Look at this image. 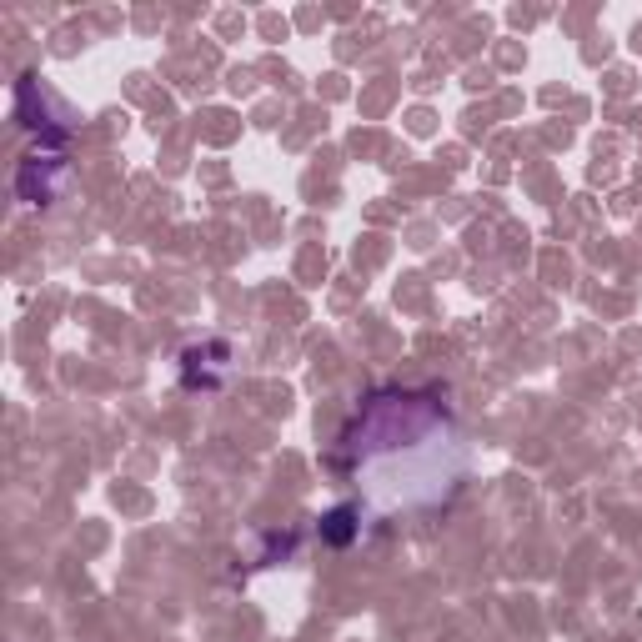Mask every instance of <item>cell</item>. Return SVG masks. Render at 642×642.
Here are the masks:
<instances>
[{
    "mask_svg": "<svg viewBox=\"0 0 642 642\" xmlns=\"http://www.w3.org/2000/svg\"><path fill=\"white\" fill-rule=\"evenodd\" d=\"M357 527H352V507H337V512H327V522H321V537L327 542H347Z\"/></svg>",
    "mask_w": 642,
    "mask_h": 642,
    "instance_id": "1",
    "label": "cell"
}]
</instances>
